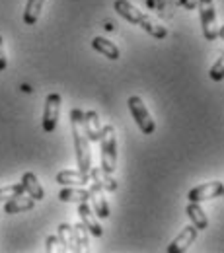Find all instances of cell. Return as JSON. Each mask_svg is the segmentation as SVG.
Wrapping results in <instances>:
<instances>
[{
  "instance_id": "27",
  "label": "cell",
  "mask_w": 224,
  "mask_h": 253,
  "mask_svg": "<svg viewBox=\"0 0 224 253\" xmlns=\"http://www.w3.org/2000/svg\"><path fill=\"white\" fill-rule=\"evenodd\" d=\"M219 37H221V39H224V26H221V28H219Z\"/></svg>"
},
{
  "instance_id": "10",
  "label": "cell",
  "mask_w": 224,
  "mask_h": 253,
  "mask_svg": "<svg viewBox=\"0 0 224 253\" xmlns=\"http://www.w3.org/2000/svg\"><path fill=\"white\" fill-rule=\"evenodd\" d=\"M33 207H35V199H32L30 195L26 197L22 193V195H16V197H12L4 203V212L6 214H20V212L32 211Z\"/></svg>"
},
{
  "instance_id": "24",
  "label": "cell",
  "mask_w": 224,
  "mask_h": 253,
  "mask_svg": "<svg viewBox=\"0 0 224 253\" xmlns=\"http://www.w3.org/2000/svg\"><path fill=\"white\" fill-rule=\"evenodd\" d=\"M8 61H6V53H4V41H2V35H0V72L6 70Z\"/></svg>"
},
{
  "instance_id": "22",
  "label": "cell",
  "mask_w": 224,
  "mask_h": 253,
  "mask_svg": "<svg viewBox=\"0 0 224 253\" xmlns=\"http://www.w3.org/2000/svg\"><path fill=\"white\" fill-rule=\"evenodd\" d=\"M99 181H101V187L105 191H117V181L113 179V173H105L103 169H101V173H99Z\"/></svg>"
},
{
  "instance_id": "8",
  "label": "cell",
  "mask_w": 224,
  "mask_h": 253,
  "mask_svg": "<svg viewBox=\"0 0 224 253\" xmlns=\"http://www.w3.org/2000/svg\"><path fill=\"white\" fill-rule=\"evenodd\" d=\"M78 216H80V222L88 228V232H90L92 236H96V238H101V236H103V228H101L99 222L96 220V214L92 212L88 201L78 203Z\"/></svg>"
},
{
  "instance_id": "2",
  "label": "cell",
  "mask_w": 224,
  "mask_h": 253,
  "mask_svg": "<svg viewBox=\"0 0 224 253\" xmlns=\"http://www.w3.org/2000/svg\"><path fill=\"white\" fill-rule=\"evenodd\" d=\"M113 8H115V12H117L121 18H125L131 24L140 26L144 32L150 33L152 37L164 39V37L168 35V30H166L162 24H158L156 20H152L150 16H146L144 12H140V10H138L136 6H133L129 0H115V2H113Z\"/></svg>"
},
{
  "instance_id": "23",
  "label": "cell",
  "mask_w": 224,
  "mask_h": 253,
  "mask_svg": "<svg viewBox=\"0 0 224 253\" xmlns=\"http://www.w3.org/2000/svg\"><path fill=\"white\" fill-rule=\"evenodd\" d=\"M57 246H61L59 236H49V238H47V242H45V250H47L49 253H53V252H57V250H59Z\"/></svg>"
},
{
  "instance_id": "4",
  "label": "cell",
  "mask_w": 224,
  "mask_h": 253,
  "mask_svg": "<svg viewBox=\"0 0 224 253\" xmlns=\"http://www.w3.org/2000/svg\"><path fill=\"white\" fill-rule=\"evenodd\" d=\"M127 105H129L131 115H133V119L136 121L138 128L142 130V134H152V132L156 130V123H154L152 115L148 113V109H146L142 97H138V95H131L127 101Z\"/></svg>"
},
{
  "instance_id": "3",
  "label": "cell",
  "mask_w": 224,
  "mask_h": 253,
  "mask_svg": "<svg viewBox=\"0 0 224 253\" xmlns=\"http://www.w3.org/2000/svg\"><path fill=\"white\" fill-rule=\"evenodd\" d=\"M99 148H101V169L105 173H113L117 168V138L113 125L101 126Z\"/></svg>"
},
{
  "instance_id": "13",
  "label": "cell",
  "mask_w": 224,
  "mask_h": 253,
  "mask_svg": "<svg viewBox=\"0 0 224 253\" xmlns=\"http://www.w3.org/2000/svg\"><path fill=\"white\" fill-rule=\"evenodd\" d=\"M22 185H24V189L26 193L35 199V201H43L45 199V191L41 187V183H39V179H37V175L32 173V171H26L24 175H22Z\"/></svg>"
},
{
  "instance_id": "28",
  "label": "cell",
  "mask_w": 224,
  "mask_h": 253,
  "mask_svg": "<svg viewBox=\"0 0 224 253\" xmlns=\"http://www.w3.org/2000/svg\"><path fill=\"white\" fill-rule=\"evenodd\" d=\"M223 197H224V191H223Z\"/></svg>"
},
{
  "instance_id": "12",
  "label": "cell",
  "mask_w": 224,
  "mask_h": 253,
  "mask_svg": "<svg viewBox=\"0 0 224 253\" xmlns=\"http://www.w3.org/2000/svg\"><path fill=\"white\" fill-rule=\"evenodd\" d=\"M59 199L63 203H84V201H90V189H82L78 185H68L59 191Z\"/></svg>"
},
{
  "instance_id": "5",
  "label": "cell",
  "mask_w": 224,
  "mask_h": 253,
  "mask_svg": "<svg viewBox=\"0 0 224 253\" xmlns=\"http://www.w3.org/2000/svg\"><path fill=\"white\" fill-rule=\"evenodd\" d=\"M199 16H201V28L207 41H215L219 37L217 26V12H215V0H197Z\"/></svg>"
},
{
  "instance_id": "26",
  "label": "cell",
  "mask_w": 224,
  "mask_h": 253,
  "mask_svg": "<svg viewBox=\"0 0 224 253\" xmlns=\"http://www.w3.org/2000/svg\"><path fill=\"white\" fill-rule=\"evenodd\" d=\"M179 6H181V8H185V10H195L197 0H179Z\"/></svg>"
},
{
  "instance_id": "16",
  "label": "cell",
  "mask_w": 224,
  "mask_h": 253,
  "mask_svg": "<svg viewBox=\"0 0 224 253\" xmlns=\"http://www.w3.org/2000/svg\"><path fill=\"white\" fill-rule=\"evenodd\" d=\"M59 240H61V246H63V252H80L78 246H76V240H74V228L70 224H59Z\"/></svg>"
},
{
  "instance_id": "20",
  "label": "cell",
  "mask_w": 224,
  "mask_h": 253,
  "mask_svg": "<svg viewBox=\"0 0 224 253\" xmlns=\"http://www.w3.org/2000/svg\"><path fill=\"white\" fill-rule=\"evenodd\" d=\"M209 78H211L213 82H223L224 80V53L217 59V63L211 66Z\"/></svg>"
},
{
  "instance_id": "9",
  "label": "cell",
  "mask_w": 224,
  "mask_h": 253,
  "mask_svg": "<svg viewBox=\"0 0 224 253\" xmlns=\"http://www.w3.org/2000/svg\"><path fill=\"white\" fill-rule=\"evenodd\" d=\"M197 228L195 226H185L181 232H179V236L168 246V253H183L189 246H191L193 242H195V238H197Z\"/></svg>"
},
{
  "instance_id": "7",
  "label": "cell",
  "mask_w": 224,
  "mask_h": 253,
  "mask_svg": "<svg viewBox=\"0 0 224 253\" xmlns=\"http://www.w3.org/2000/svg\"><path fill=\"white\" fill-rule=\"evenodd\" d=\"M224 191V183L223 181H211V183H203L199 187L189 191L187 199L191 203H203V201H211V199H217L221 197Z\"/></svg>"
},
{
  "instance_id": "17",
  "label": "cell",
  "mask_w": 224,
  "mask_h": 253,
  "mask_svg": "<svg viewBox=\"0 0 224 253\" xmlns=\"http://www.w3.org/2000/svg\"><path fill=\"white\" fill-rule=\"evenodd\" d=\"M43 6H45V0H28L26 2V10H24V24L26 26H35L37 24Z\"/></svg>"
},
{
  "instance_id": "6",
  "label": "cell",
  "mask_w": 224,
  "mask_h": 253,
  "mask_svg": "<svg viewBox=\"0 0 224 253\" xmlns=\"http://www.w3.org/2000/svg\"><path fill=\"white\" fill-rule=\"evenodd\" d=\"M61 95L49 94L45 99V109H43V130L45 132H53L59 123V115H61Z\"/></svg>"
},
{
  "instance_id": "11",
  "label": "cell",
  "mask_w": 224,
  "mask_h": 253,
  "mask_svg": "<svg viewBox=\"0 0 224 253\" xmlns=\"http://www.w3.org/2000/svg\"><path fill=\"white\" fill-rule=\"evenodd\" d=\"M57 183L61 185H86L90 183V173H82L80 169H63L57 173Z\"/></svg>"
},
{
  "instance_id": "25",
  "label": "cell",
  "mask_w": 224,
  "mask_h": 253,
  "mask_svg": "<svg viewBox=\"0 0 224 253\" xmlns=\"http://www.w3.org/2000/svg\"><path fill=\"white\" fill-rule=\"evenodd\" d=\"M146 6L154 12H162L164 10V0H146Z\"/></svg>"
},
{
  "instance_id": "15",
  "label": "cell",
  "mask_w": 224,
  "mask_h": 253,
  "mask_svg": "<svg viewBox=\"0 0 224 253\" xmlns=\"http://www.w3.org/2000/svg\"><path fill=\"white\" fill-rule=\"evenodd\" d=\"M84 128H86V134H88L90 142H99L101 123H99V117H97L96 111H86L84 113Z\"/></svg>"
},
{
  "instance_id": "19",
  "label": "cell",
  "mask_w": 224,
  "mask_h": 253,
  "mask_svg": "<svg viewBox=\"0 0 224 253\" xmlns=\"http://www.w3.org/2000/svg\"><path fill=\"white\" fill-rule=\"evenodd\" d=\"M74 228V240H76V246H78V250L80 252H84V250H88V228L82 224V222H78V224H74L72 226Z\"/></svg>"
},
{
  "instance_id": "21",
  "label": "cell",
  "mask_w": 224,
  "mask_h": 253,
  "mask_svg": "<svg viewBox=\"0 0 224 253\" xmlns=\"http://www.w3.org/2000/svg\"><path fill=\"white\" fill-rule=\"evenodd\" d=\"M22 193H26V189H24L22 183L6 185V187L0 189V201H8V199H12V197H16V195H22Z\"/></svg>"
},
{
  "instance_id": "18",
  "label": "cell",
  "mask_w": 224,
  "mask_h": 253,
  "mask_svg": "<svg viewBox=\"0 0 224 253\" xmlns=\"http://www.w3.org/2000/svg\"><path fill=\"white\" fill-rule=\"evenodd\" d=\"M187 216H189V220H191V224L197 230H207L209 220H207L205 211L199 207V203H191L189 201V205H187Z\"/></svg>"
},
{
  "instance_id": "14",
  "label": "cell",
  "mask_w": 224,
  "mask_h": 253,
  "mask_svg": "<svg viewBox=\"0 0 224 253\" xmlns=\"http://www.w3.org/2000/svg\"><path fill=\"white\" fill-rule=\"evenodd\" d=\"M92 47L96 49L97 53H101L103 57H107L109 61H117V59L121 57V53H119L117 45H115V43H111V41H109V39H105V37H94V39H92Z\"/></svg>"
},
{
  "instance_id": "1",
  "label": "cell",
  "mask_w": 224,
  "mask_h": 253,
  "mask_svg": "<svg viewBox=\"0 0 224 253\" xmlns=\"http://www.w3.org/2000/svg\"><path fill=\"white\" fill-rule=\"evenodd\" d=\"M70 128L74 138V150H76V164L82 173H88L92 168V154H90V140L84 128V111L74 107L70 111Z\"/></svg>"
}]
</instances>
